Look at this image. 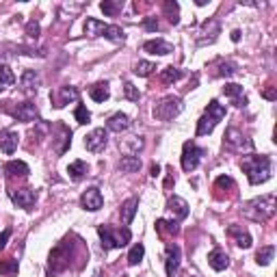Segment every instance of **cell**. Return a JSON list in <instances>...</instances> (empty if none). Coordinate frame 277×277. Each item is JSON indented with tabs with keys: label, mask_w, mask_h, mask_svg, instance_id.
Returning <instances> with one entry per match:
<instances>
[{
	"label": "cell",
	"mask_w": 277,
	"mask_h": 277,
	"mask_svg": "<svg viewBox=\"0 0 277 277\" xmlns=\"http://www.w3.org/2000/svg\"><path fill=\"white\" fill-rule=\"evenodd\" d=\"M241 169L247 173V178L251 184H264L271 178V158L269 156H245L241 160Z\"/></svg>",
	"instance_id": "1"
},
{
	"label": "cell",
	"mask_w": 277,
	"mask_h": 277,
	"mask_svg": "<svg viewBox=\"0 0 277 277\" xmlns=\"http://www.w3.org/2000/svg\"><path fill=\"white\" fill-rule=\"evenodd\" d=\"M243 217H247L249 221H256V223H264L269 221L271 217L275 215V195H264V197H258V199H251L249 204L243 206Z\"/></svg>",
	"instance_id": "2"
},
{
	"label": "cell",
	"mask_w": 277,
	"mask_h": 277,
	"mask_svg": "<svg viewBox=\"0 0 277 277\" xmlns=\"http://www.w3.org/2000/svg\"><path fill=\"white\" fill-rule=\"evenodd\" d=\"M223 117H225V106L219 104L217 100H210V104H208L206 113L199 117V122H197V137L210 135V132L217 128V124L221 122Z\"/></svg>",
	"instance_id": "3"
},
{
	"label": "cell",
	"mask_w": 277,
	"mask_h": 277,
	"mask_svg": "<svg viewBox=\"0 0 277 277\" xmlns=\"http://www.w3.org/2000/svg\"><path fill=\"white\" fill-rule=\"evenodd\" d=\"M98 234H100V241H102V249L109 251V249H122L124 245L130 243V230L124 228V230H115L111 225H100L98 228Z\"/></svg>",
	"instance_id": "4"
},
{
	"label": "cell",
	"mask_w": 277,
	"mask_h": 277,
	"mask_svg": "<svg viewBox=\"0 0 277 277\" xmlns=\"http://www.w3.org/2000/svg\"><path fill=\"white\" fill-rule=\"evenodd\" d=\"M4 113H9L11 117L20 119V122H39V111H37V104L33 102H2L0 106Z\"/></svg>",
	"instance_id": "5"
},
{
	"label": "cell",
	"mask_w": 277,
	"mask_h": 277,
	"mask_svg": "<svg viewBox=\"0 0 277 277\" xmlns=\"http://www.w3.org/2000/svg\"><path fill=\"white\" fill-rule=\"evenodd\" d=\"M182 113V100L175 96H167L154 104V117L160 122H171Z\"/></svg>",
	"instance_id": "6"
},
{
	"label": "cell",
	"mask_w": 277,
	"mask_h": 277,
	"mask_svg": "<svg viewBox=\"0 0 277 277\" xmlns=\"http://www.w3.org/2000/svg\"><path fill=\"white\" fill-rule=\"evenodd\" d=\"M69 258H72V243H61L50 251L48 271L50 273H63L69 267Z\"/></svg>",
	"instance_id": "7"
},
{
	"label": "cell",
	"mask_w": 277,
	"mask_h": 277,
	"mask_svg": "<svg viewBox=\"0 0 277 277\" xmlns=\"http://www.w3.org/2000/svg\"><path fill=\"white\" fill-rule=\"evenodd\" d=\"M221 35V24L215 17L206 20L201 24V28L197 30V46H210V43L217 41V37Z\"/></svg>",
	"instance_id": "8"
},
{
	"label": "cell",
	"mask_w": 277,
	"mask_h": 277,
	"mask_svg": "<svg viewBox=\"0 0 277 277\" xmlns=\"http://www.w3.org/2000/svg\"><path fill=\"white\" fill-rule=\"evenodd\" d=\"M206 152L201 147H197L193 141L184 143V149H182V169L184 171H193V169H197L201 156H204Z\"/></svg>",
	"instance_id": "9"
},
{
	"label": "cell",
	"mask_w": 277,
	"mask_h": 277,
	"mask_svg": "<svg viewBox=\"0 0 277 277\" xmlns=\"http://www.w3.org/2000/svg\"><path fill=\"white\" fill-rule=\"evenodd\" d=\"M52 130L59 132V137H52V141H54V152H56V154H65L67 149H69V143H72V130H69L65 124H56Z\"/></svg>",
	"instance_id": "10"
},
{
	"label": "cell",
	"mask_w": 277,
	"mask_h": 277,
	"mask_svg": "<svg viewBox=\"0 0 277 277\" xmlns=\"http://www.w3.org/2000/svg\"><path fill=\"white\" fill-rule=\"evenodd\" d=\"M80 204H83L85 210L96 212V210H100V208H102L104 197H102V193H100L96 186H91V188H87V191L83 193V197H80Z\"/></svg>",
	"instance_id": "11"
},
{
	"label": "cell",
	"mask_w": 277,
	"mask_h": 277,
	"mask_svg": "<svg viewBox=\"0 0 277 277\" xmlns=\"http://www.w3.org/2000/svg\"><path fill=\"white\" fill-rule=\"evenodd\" d=\"M106 138H109L106 130L104 128H96V130H91L89 135H87L85 147L89 149V152H102V149L106 147Z\"/></svg>",
	"instance_id": "12"
},
{
	"label": "cell",
	"mask_w": 277,
	"mask_h": 277,
	"mask_svg": "<svg viewBox=\"0 0 277 277\" xmlns=\"http://www.w3.org/2000/svg\"><path fill=\"white\" fill-rule=\"evenodd\" d=\"M225 143H228L230 149H251V147H254V143H251L249 138L236 128L228 130V135H225Z\"/></svg>",
	"instance_id": "13"
},
{
	"label": "cell",
	"mask_w": 277,
	"mask_h": 277,
	"mask_svg": "<svg viewBox=\"0 0 277 277\" xmlns=\"http://www.w3.org/2000/svg\"><path fill=\"white\" fill-rule=\"evenodd\" d=\"M52 104L56 106V109H63L65 104H69V102H76L78 100V89L76 87H61L56 93H52Z\"/></svg>",
	"instance_id": "14"
},
{
	"label": "cell",
	"mask_w": 277,
	"mask_h": 277,
	"mask_svg": "<svg viewBox=\"0 0 277 277\" xmlns=\"http://www.w3.org/2000/svg\"><path fill=\"white\" fill-rule=\"evenodd\" d=\"M9 195H11V199H13V204L24 208V210H30L37 199L35 191H30V188H17V191H11Z\"/></svg>",
	"instance_id": "15"
},
{
	"label": "cell",
	"mask_w": 277,
	"mask_h": 277,
	"mask_svg": "<svg viewBox=\"0 0 277 277\" xmlns=\"http://www.w3.org/2000/svg\"><path fill=\"white\" fill-rule=\"evenodd\" d=\"M165 269H167V277H178V269H180V247L178 245H167Z\"/></svg>",
	"instance_id": "16"
},
{
	"label": "cell",
	"mask_w": 277,
	"mask_h": 277,
	"mask_svg": "<svg viewBox=\"0 0 277 277\" xmlns=\"http://www.w3.org/2000/svg\"><path fill=\"white\" fill-rule=\"evenodd\" d=\"M167 210L173 215V219L175 221H182V219H186L188 217V204L182 197H169V201H167Z\"/></svg>",
	"instance_id": "17"
},
{
	"label": "cell",
	"mask_w": 277,
	"mask_h": 277,
	"mask_svg": "<svg viewBox=\"0 0 277 277\" xmlns=\"http://www.w3.org/2000/svg\"><path fill=\"white\" fill-rule=\"evenodd\" d=\"M39 74L35 72V69H26V72L22 74V78H20V87H22V91L24 93H35L37 89H39Z\"/></svg>",
	"instance_id": "18"
},
{
	"label": "cell",
	"mask_w": 277,
	"mask_h": 277,
	"mask_svg": "<svg viewBox=\"0 0 277 277\" xmlns=\"http://www.w3.org/2000/svg\"><path fill=\"white\" fill-rule=\"evenodd\" d=\"M17 132L13 130H0V149H2L4 154H13L17 149Z\"/></svg>",
	"instance_id": "19"
},
{
	"label": "cell",
	"mask_w": 277,
	"mask_h": 277,
	"mask_svg": "<svg viewBox=\"0 0 277 277\" xmlns=\"http://www.w3.org/2000/svg\"><path fill=\"white\" fill-rule=\"evenodd\" d=\"M228 236L234 238L238 247H243V249H249V247H251V236H249V232L243 230L241 225H230V228H228Z\"/></svg>",
	"instance_id": "20"
},
{
	"label": "cell",
	"mask_w": 277,
	"mask_h": 277,
	"mask_svg": "<svg viewBox=\"0 0 277 277\" xmlns=\"http://www.w3.org/2000/svg\"><path fill=\"white\" fill-rule=\"evenodd\" d=\"M4 173H7L9 178H26L30 173V169L26 162H22V160H9L7 165H4Z\"/></svg>",
	"instance_id": "21"
},
{
	"label": "cell",
	"mask_w": 277,
	"mask_h": 277,
	"mask_svg": "<svg viewBox=\"0 0 277 277\" xmlns=\"http://www.w3.org/2000/svg\"><path fill=\"white\" fill-rule=\"evenodd\" d=\"M143 50L149 54H171L173 52V46L162 39H152V41H145L143 43Z\"/></svg>",
	"instance_id": "22"
},
{
	"label": "cell",
	"mask_w": 277,
	"mask_h": 277,
	"mask_svg": "<svg viewBox=\"0 0 277 277\" xmlns=\"http://www.w3.org/2000/svg\"><path fill=\"white\" fill-rule=\"evenodd\" d=\"M208 264H210L215 271H223V269H228L230 258H228V254H225L223 249H212L210 256H208Z\"/></svg>",
	"instance_id": "23"
},
{
	"label": "cell",
	"mask_w": 277,
	"mask_h": 277,
	"mask_svg": "<svg viewBox=\"0 0 277 277\" xmlns=\"http://www.w3.org/2000/svg\"><path fill=\"white\" fill-rule=\"evenodd\" d=\"M106 126H109V130H113V132H124L130 128V117L126 115V113H115V115L109 117Z\"/></svg>",
	"instance_id": "24"
},
{
	"label": "cell",
	"mask_w": 277,
	"mask_h": 277,
	"mask_svg": "<svg viewBox=\"0 0 277 277\" xmlns=\"http://www.w3.org/2000/svg\"><path fill=\"white\" fill-rule=\"evenodd\" d=\"M137 208H138V199L137 197H130L128 201H124V204H122L119 215H122V223L124 225L132 223V219H135V215H137Z\"/></svg>",
	"instance_id": "25"
},
{
	"label": "cell",
	"mask_w": 277,
	"mask_h": 277,
	"mask_svg": "<svg viewBox=\"0 0 277 277\" xmlns=\"http://www.w3.org/2000/svg\"><path fill=\"white\" fill-rule=\"evenodd\" d=\"M106 26H109V24L100 22V20H96V17H87V20H85V35L100 37V35H104Z\"/></svg>",
	"instance_id": "26"
},
{
	"label": "cell",
	"mask_w": 277,
	"mask_h": 277,
	"mask_svg": "<svg viewBox=\"0 0 277 277\" xmlns=\"http://www.w3.org/2000/svg\"><path fill=\"white\" fill-rule=\"evenodd\" d=\"M119 169L126 173H135L141 169V158L135 154H128V156H122V160H119Z\"/></svg>",
	"instance_id": "27"
},
{
	"label": "cell",
	"mask_w": 277,
	"mask_h": 277,
	"mask_svg": "<svg viewBox=\"0 0 277 277\" xmlns=\"http://www.w3.org/2000/svg\"><path fill=\"white\" fill-rule=\"evenodd\" d=\"M223 93H225L228 98L234 100L236 106H245V104H247V100L243 98V87H241V85H225V87H223Z\"/></svg>",
	"instance_id": "28"
},
{
	"label": "cell",
	"mask_w": 277,
	"mask_h": 277,
	"mask_svg": "<svg viewBox=\"0 0 277 277\" xmlns=\"http://www.w3.org/2000/svg\"><path fill=\"white\" fill-rule=\"evenodd\" d=\"M89 96L96 100V102H106L111 96V91H109V83H98V85H93L91 89H89Z\"/></svg>",
	"instance_id": "29"
},
{
	"label": "cell",
	"mask_w": 277,
	"mask_h": 277,
	"mask_svg": "<svg viewBox=\"0 0 277 277\" xmlns=\"http://www.w3.org/2000/svg\"><path fill=\"white\" fill-rule=\"evenodd\" d=\"M67 173H69V178H72L74 182H80V180H83V175L87 173L85 160H74L72 165L67 167Z\"/></svg>",
	"instance_id": "30"
},
{
	"label": "cell",
	"mask_w": 277,
	"mask_h": 277,
	"mask_svg": "<svg viewBox=\"0 0 277 277\" xmlns=\"http://www.w3.org/2000/svg\"><path fill=\"white\" fill-rule=\"evenodd\" d=\"M17 260L13 258H4V260H0V275L2 277H15L17 275Z\"/></svg>",
	"instance_id": "31"
},
{
	"label": "cell",
	"mask_w": 277,
	"mask_h": 277,
	"mask_svg": "<svg viewBox=\"0 0 277 277\" xmlns=\"http://www.w3.org/2000/svg\"><path fill=\"white\" fill-rule=\"evenodd\" d=\"M15 83V76L9 65H0V91H7Z\"/></svg>",
	"instance_id": "32"
},
{
	"label": "cell",
	"mask_w": 277,
	"mask_h": 277,
	"mask_svg": "<svg viewBox=\"0 0 277 277\" xmlns=\"http://www.w3.org/2000/svg\"><path fill=\"white\" fill-rule=\"evenodd\" d=\"M182 78V72L178 67H173V65H169V67H165L160 72V80L165 85H173V83H178V80Z\"/></svg>",
	"instance_id": "33"
},
{
	"label": "cell",
	"mask_w": 277,
	"mask_h": 277,
	"mask_svg": "<svg viewBox=\"0 0 277 277\" xmlns=\"http://www.w3.org/2000/svg\"><path fill=\"white\" fill-rule=\"evenodd\" d=\"M156 232H158L160 236H173V234H178V225H175V221L158 219V221H156Z\"/></svg>",
	"instance_id": "34"
},
{
	"label": "cell",
	"mask_w": 277,
	"mask_h": 277,
	"mask_svg": "<svg viewBox=\"0 0 277 277\" xmlns=\"http://www.w3.org/2000/svg\"><path fill=\"white\" fill-rule=\"evenodd\" d=\"M275 256V247L273 245H267V247H260L256 254V262L262 264V267H267V264H271V260H273Z\"/></svg>",
	"instance_id": "35"
},
{
	"label": "cell",
	"mask_w": 277,
	"mask_h": 277,
	"mask_svg": "<svg viewBox=\"0 0 277 277\" xmlns=\"http://www.w3.org/2000/svg\"><path fill=\"white\" fill-rule=\"evenodd\" d=\"M162 9H165V13H167V17H169V22H171V24L180 22V4L175 2V0H167V2L162 4Z\"/></svg>",
	"instance_id": "36"
},
{
	"label": "cell",
	"mask_w": 277,
	"mask_h": 277,
	"mask_svg": "<svg viewBox=\"0 0 277 277\" xmlns=\"http://www.w3.org/2000/svg\"><path fill=\"white\" fill-rule=\"evenodd\" d=\"M104 37H106V39H111V41H115V43H124L126 41V33L119 26H113V24L106 26Z\"/></svg>",
	"instance_id": "37"
},
{
	"label": "cell",
	"mask_w": 277,
	"mask_h": 277,
	"mask_svg": "<svg viewBox=\"0 0 277 277\" xmlns=\"http://www.w3.org/2000/svg\"><path fill=\"white\" fill-rule=\"evenodd\" d=\"M143 256H145V247H143L141 243H137L135 247L130 249V254H128V264H130V267H137V264L143 260Z\"/></svg>",
	"instance_id": "38"
},
{
	"label": "cell",
	"mask_w": 277,
	"mask_h": 277,
	"mask_svg": "<svg viewBox=\"0 0 277 277\" xmlns=\"http://www.w3.org/2000/svg\"><path fill=\"white\" fill-rule=\"evenodd\" d=\"M217 76H221V78H230V76H234V74H236V65H234V63H230V61H219L217 63Z\"/></svg>",
	"instance_id": "39"
},
{
	"label": "cell",
	"mask_w": 277,
	"mask_h": 277,
	"mask_svg": "<svg viewBox=\"0 0 277 277\" xmlns=\"http://www.w3.org/2000/svg\"><path fill=\"white\" fill-rule=\"evenodd\" d=\"M100 9L106 15H117L124 9V2H119V0H104V2H100Z\"/></svg>",
	"instance_id": "40"
},
{
	"label": "cell",
	"mask_w": 277,
	"mask_h": 277,
	"mask_svg": "<svg viewBox=\"0 0 277 277\" xmlns=\"http://www.w3.org/2000/svg\"><path fill=\"white\" fill-rule=\"evenodd\" d=\"M154 69H156L154 63H149V61H138L137 65H135V74H137V76H143V78H145V76H149V74L154 72Z\"/></svg>",
	"instance_id": "41"
},
{
	"label": "cell",
	"mask_w": 277,
	"mask_h": 277,
	"mask_svg": "<svg viewBox=\"0 0 277 277\" xmlns=\"http://www.w3.org/2000/svg\"><path fill=\"white\" fill-rule=\"evenodd\" d=\"M124 96L130 100V102H138V98H141V93H138V89L132 83H126L124 85Z\"/></svg>",
	"instance_id": "42"
},
{
	"label": "cell",
	"mask_w": 277,
	"mask_h": 277,
	"mask_svg": "<svg viewBox=\"0 0 277 277\" xmlns=\"http://www.w3.org/2000/svg\"><path fill=\"white\" fill-rule=\"evenodd\" d=\"M74 117H76L78 124H89L91 119V113L85 109V106H76V111H74Z\"/></svg>",
	"instance_id": "43"
},
{
	"label": "cell",
	"mask_w": 277,
	"mask_h": 277,
	"mask_svg": "<svg viewBox=\"0 0 277 277\" xmlns=\"http://www.w3.org/2000/svg\"><path fill=\"white\" fill-rule=\"evenodd\" d=\"M215 186L217 188H234V180H232L230 175H221V178H217Z\"/></svg>",
	"instance_id": "44"
},
{
	"label": "cell",
	"mask_w": 277,
	"mask_h": 277,
	"mask_svg": "<svg viewBox=\"0 0 277 277\" xmlns=\"http://www.w3.org/2000/svg\"><path fill=\"white\" fill-rule=\"evenodd\" d=\"M26 35L30 37V39H37V37H39V24H37L35 20H30L26 24Z\"/></svg>",
	"instance_id": "45"
},
{
	"label": "cell",
	"mask_w": 277,
	"mask_h": 277,
	"mask_svg": "<svg viewBox=\"0 0 277 277\" xmlns=\"http://www.w3.org/2000/svg\"><path fill=\"white\" fill-rule=\"evenodd\" d=\"M143 26H145V30H158V20H156V17H145V20H143Z\"/></svg>",
	"instance_id": "46"
},
{
	"label": "cell",
	"mask_w": 277,
	"mask_h": 277,
	"mask_svg": "<svg viewBox=\"0 0 277 277\" xmlns=\"http://www.w3.org/2000/svg\"><path fill=\"white\" fill-rule=\"evenodd\" d=\"M128 145H130L132 149H141V147H143V138H141V137H132L130 141H128Z\"/></svg>",
	"instance_id": "47"
},
{
	"label": "cell",
	"mask_w": 277,
	"mask_h": 277,
	"mask_svg": "<svg viewBox=\"0 0 277 277\" xmlns=\"http://www.w3.org/2000/svg\"><path fill=\"white\" fill-rule=\"evenodd\" d=\"M9 236H11V230H4L2 234H0V249H4V247H7V241H9Z\"/></svg>",
	"instance_id": "48"
},
{
	"label": "cell",
	"mask_w": 277,
	"mask_h": 277,
	"mask_svg": "<svg viewBox=\"0 0 277 277\" xmlns=\"http://www.w3.org/2000/svg\"><path fill=\"white\" fill-rule=\"evenodd\" d=\"M149 175H152V178L160 175V167H158V165H152V173H149Z\"/></svg>",
	"instance_id": "49"
},
{
	"label": "cell",
	"mask_w": 277,
	"mask_h": 277,
	"mask_svg": "<svg viewBox=\"0 0 277 277\" xmlns=\"http://www.w3.org/2000/svg\"><path fill=\"white\" fill-rule=\"evenodd\" d=\"M264 98H269V100H275V91H273V89H267V91H264Z\"/></svg>",
	"instance_id": "50"
},
{
	"label": "cell",
	"mask_w": 277,
	"mask_h": 277,
	"mask_svg": "<svg viewBox=\"0 0 277 277\" xmlns=\"http://www.w3.org/2000/svg\"><path fill=\"white\" fill-rule=\"evenodd\" d=\"M241 39V30H232V41H238Z\"/></svg>",
	"instance_id": "51"
}]
</instances>
